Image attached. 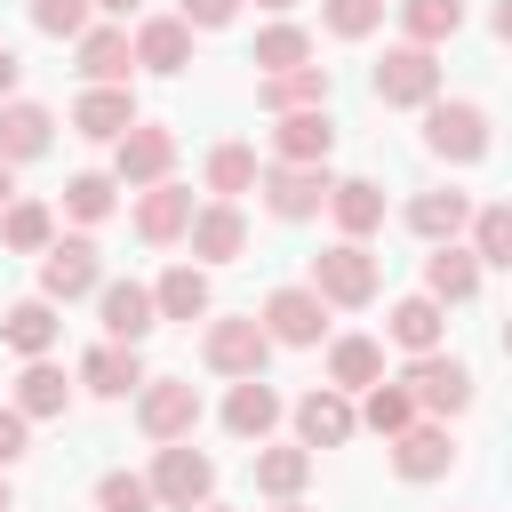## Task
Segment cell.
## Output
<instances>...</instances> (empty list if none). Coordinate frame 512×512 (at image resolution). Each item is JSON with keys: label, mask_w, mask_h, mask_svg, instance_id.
I'll list each match as a JSON object with an SVG mask.
<instances>
[{"label": "cell", "mask_w": 512, "mask_h": 512, "mask_svg": "<svg viewBox=\"0 0 512 512\" xmlns=\"http://www.w3.org/2000/svg\"><path fill=\"white\" fill-rule=\"evenodd\" d=\"M8 200H16V176H8V168H0V208H8Z\"/></svg>", "instance_id": "c3c4849f"}, {"label": "cell", "mask_w": 512, "mask_h": 512, "mask_svg": "<svg viewBox=\"0 0 512 512\" xmlns=\"http://www.w3.org/2000/svg\"><path fill=\"white\" fill-rule=\"evenodd\" d=\"M72 48H80V72H88L96 88H128V64H136V56H128V32H120V24H88Z\"/></svg>", "instance_id": "7402d4cb"}, {"label": "cell", "mask_w": 512, "mask_h": 512, "mask_svg": "<svg viewBox=\"0 0 512 512\" xmlns=\"http://www.w3.org/2000/svg\"><path fill=\"white\" fill-rule=\"evenodd\" d=\"M24 448H32V424H24L16 408H0V472H8V464H24Z\"/></svg>", "instance_id": "ee69618b"}, {"label": "cell", "mask_w": 512, "mask_h": 512, "mask_svg": "<svg viewBox=\"0 0 512 512\" xmlns=\"http://www.w3.org/2000/svg\"><path fill=\"white\" fill-rule=\"evenodd\" d=\"M48 104H0V168H16V160H40L48 152Z\"/></svg>", "instance_id": "f1b7e54d"}, {"label": "cell", "mask_w": 512, "mask_h": 512, "mask_svg": "<svg viewBox=\"0 0 512 512\" xmlns=\"http://www.w3.org/2000/svg\"><path fill=\"white\" fill-rule=\"evenodd\" d=\"M96 280H104V264H96V240H88V232H72V240H48V248H40V296H48V304L88 296Z\"/></svg>", "instance_id": "9c48e42d"}, {"label": "cell", "mask_w": 512, "mask_h": 512, "mask_svg": "<svg viewBox=\"0 0 512 512\" xmlns=\"http://www.w3.org/2000/svg\"><path fill=\"white\" fill-rule=\"evenodd\" d=\"M376 104H400V112H424L432 96H440V64H432V48H384V64H376Z\"/></svg>", "instance_id": "8992f818"}, {"label": "cell", "mask_w": 512, "mask_h": 512, "mask_svg": "<svg viewBox=\"0 0 512 512\" xmlns=\"http://www.w3.org/2000/svg\"><path fill=\"white\" fill-rule=\"evenodd\" d=\"M256 328L272 336V344H320V328H328V304L312 296V288H272L264 296V312H256Z\"/></svg>", "instance_id": "8fae6325"}, {"label": "cell", "mask_w": 512, "mask_h": 512, "mask_svg": "<svg viewBox=\"0 0 512 512\" xmlns=\"http://www.w3.org/2000/svg\"><path fill=\"white\" fill-rule=\"evenodd\" d=\"M384 384V344L376 336H336L328 344V392H368Z\"/></svg>", "instance_id": "603a6c76"}, {"label": "cell", "mask_w": 512, "mask_h": 512, "mask_svg": "<svg viewBox=\"0 0 512 512\" xmlns=\"http://www.w3.org/2000/svg\"><path fill=\"white\" fill-rule=\"evenodd\" d=\"M128 56H136L144 72H160V80H168V72H184V64H192V24H184V16H144V24H136V40H128Z\"/></svg>", "instance_id": "4fadbf2b"}, {"label": "cell", "mask_w": 512, "mask_h": 512, "mask_svg": "<svg viewBox=\"0 0 512 512\" xmlns=\"http://www.w3.org/2000/svg\"><path fill=\"white\" fill-rule=\"evenodd\" d=\"M400 24H408V48H440L464 32V0H400Z\"/></svg>", "instance_id": "d6a6232c"}, {"label": "cell", "mask_w": 512, "mask_h": 512, "mask_svg": "<svg viewBox=\"0 0 512 512\" xmlns=\"http://www.w3.org/2000/svg\"><path fill=\"white\" fill-rule=\"evenodd\" d=\"M152 312H160V320H200V312H208V272H200V264H168L160 288H152Z\"/></svg>", "instance_id": "1f68e13d"}, {"label": "cell", "mask_w": 512, "mask_h": 512, "mask_svg": "<svg viewBox=\"0 0 512 512\" xmlns=\"http://www.w3.org/2000/svg\"><path fill=\"white\" fill-rule=\"evenodd\" d=\"M232 16H240V0H184V24H200V32H216Z\"/></svg>", "instance_id": "f6af8a7d"}, {"label": "cell", "mask_w": 512, "mask_h": 512, "mask_svg": "<svg viewBox=\"0 0 512 512\" xmlns=\"http://www.w3.org/2000/svg\"><path fill=\"white\" fill-rule=\"evenodd\" d=\"M248 184H256V152H248V144H216V152H208V192H216V200H240Z\"/></svg>", "instance_id": "74e56055"}, {"label": "cell", "mask_w": 512, "mask_h": 512, "mask_svg": "<svg viewBox=\"0 0 512 512\" xmlns=\"http://www.w3.org/2000/svg\"><path fill=\"white\" fill-rule=\"evenodd\" d=\"M64 408H72L64 368H56V360H24V376H16V416L32 424V416H64Z\"/></svg>", "instance_id": "4dcf8cb0"}, {"label": "cell", "mask_w": 512, "mask_h": 512, "mask_svg": "<svg viewBox=\"0 0 512 512\" xmlns=\"http://www.w3.org/2000/svg\"><path fill=\"white\" fill-rule=\"evenodd\" d=\"M264 112H320L328 104V64H296V72H264L256 80Z\"/></svg>", "instance_id": "d6986e66"}, {"label": "cell", "mask_w": 512, "mask_h": 512, "mask_svg": "<svg viewBox=\"0 0 512 512\" xmlns=\"http://www.w3.org/2000/svg\"><path fill=\"white\" fill-rule=\"evenodd\" d=\"M272 424H280V392H272L264 376H240L232 400H224V432H232V440H264Z\"/></svg>", "instance_id": "d4e9b609"}, {"label": "cell", "mask_w": 512, "mask_h": 512, "mask_svg": "<svg viewBox=\"0 0 512 512\" xmlns=\"http://www.w3.org/2000/svg\"><path fill=\"white\" fill-rule=\"evenodd\" d=\"M328 168H288V160H272V168H256V184L248 192H264V208L280 216V224H304V216H320L328 208Z\"/></svg>", "instance_id": "5b68a950"}, {"label": "cell", "mask_w": 512, "mask_h": 512, "mask_svg": "<svg viewBox=\"0 0 512 512\" xmlns=\"http://www.w3.org/2000/svg\"><path fill=\"white\" fill-rule=\"evenodd\" d=\"M16 72H24V64H16V48H8V40H0V96H8V88H16Z\"/></svg>", "instance_id": "bcb514c9"}, {"label": "cell", "mask_w": 512, "mask_h": 512, "mask_svg": "<svg viewBox=\"0 0 512 512\" xmlns=\"http://www.w3.org/2000/svg\"><path fill=\"white\" fill-rule=\"evenodd\" d=\"M320 16H328L336 40H368L384 24V0H320Z\"/></svg>", "instance_id": "b9f144b4"}, {"label": "cell", "mask_w": 512, "mask_h": 512, "mask_svg": "<svg viewBox=\"0 0 512 512\" xmlns=\"http://www.w3.org/2000/svg\"><path fill=\"white\" fill-rule=\"evenodd\" d=\"M472 264H512V208L504 200L472 208Z\"/></svg>", "instance_id": "d590c367"}, {"label": "cell", "mask_w": 512, "mask_h": 512, "mask_svg": "<svg viewBox=\"0 0 512 512\" xmlns=\"http://www.w3.org/2000/svg\"><path fill=\"white\" fill-rule=\"evenodd\" d=\"M352 432H360V424H352V400H344V392L320 384V392L296 400V448H344Z\"/></svg>", "instance_id": "9a60e30c"}, {"label": "cell", "mask_w": 512, "mask_h": 512, "mask_svg": "<svg viewBox=\"0 0 512 512\" xmlns=\"http://www.w3.org/2000/svg\"><path fill=\"white\" fill-rule=\"evenodd\" d=\"M96 312H104V336H112V344H144V336L160 328L152 288H136V280H112V288L96 296Z\"/></svg>", "instance_id": "e0dca14e"}, {"label": "cell", "mask_w": 512, "mask_h": 512, "mask_svg": "<svg viewBox=\"0 0 512 512\" xmlns=\"http://www.w3.org/2000/svg\"><path fill=\"white\" fill-rule=\"evenodd\" d=\"M0 336H8V344H16L24 360H48V344L64 336V320H56V304H48V296H24V304H8Z\"/></svg>", "instance_id": "83f0119b"}, {"label": "cell", "mask_w": 512, "mask_h": 512, "mask_svg": "<svg viewBox=\"0 0 512 512\" xmlns=\"http://www.w3.org/2000/svg\"><path fill=\"white\" fill-rule=\"evenodd\" d=\"M184 232H192V256H200V264H232V256L248 248V216H240L232 200L192 208V224H184Z\"/></svg>", "instance_id": "5bb4252c"}, {"label": "cell", "mask_w": 512, "mask_h": 512, "mask_svg": "<svg viewBox=\"0 0 512 512\" xmlns=\"http://www.w3.org/2000/svg\"><path fill=\"white\" fill-rule=\"evenodd\" d=\"M448 464H456L448 424H408V432L392 440V472H400V480H440Z\"/></svg>", "instance_id": "ac0fdd59"}, {"label": "cell", "mask_w": 512, "mask_h": 512, "mask_svg": "<svg viewBox=\"0 0 512 512\" xmlns=\"http://www.w3.org/2000/svg\"><path fill=\"white\" fill-rule=\"evenodd\" d=\"M72 128H80L88 144H120V136L136 128V96H128V88H88V96L72 104Z\"/></svg>", "instance_id": "ffe728a7"}, {"label": "cell", "mask_w": 512, "mask_h": 512, "mask_svg": "<svg viewBox=\"0 0 512 512\" xmlns=\"http://www.w3.org/2000/svg\"><path fill=\"white\" fill-rule=\"evenodd\" d=\"M200 512H232V504H200Z\"/></svg>", "instance_id": "f5cc1de1"}, {"label": "cell", "mask_w": 512, "mask_h": 512, "mask_svg": "<svg viewBox=\"0 0 512 512\" xmlns=\"http://www.w3.org/2000/svg\"><path fill=\"white\" fill-rule=\"evenodd\" d=\"M184 224H192V192H184V184H144V200H136V240L168 248V240H184Z\"/></svg>", "instance_id": "44dd1931"}, {"label": "cell", "mask_w": 512, "mask_h": 512, "mask_svg": "<svg viewBox=\"0 0 512 512\" xmlns=\"http://www.w3.org/2000/svg\"><path fill=\"white\" fill-rule=\"evenodd\" d=\"M144 488H152V504H160V512H200V504L216 496V464H208L192 440H168V448L152 456Z\"/></svg>", "instance_id": "6da1fadb"}, {"label": "cell", "mask_w": 512, "mask_h": 512, "mask_svg": "<svg viewBox=\"0 0 512 512\" xmlns=\"http://www.w3.org/2000/svg\"><path fill=\"white\" fill-rule=\"evenodd\" d=\"M24 8H32V24L48 40H80L88 32V0H24Z\"/></svg>", "instance_id": "7bdbcfd3"}, {"label": "cell", "mask_w": 512, "mask_h": 512, "mask_svg": "<svg viewBox=\"0 0 512 512\" xmlns=\"http://www.w3.org/2000/svg\"><path fill=\"white\" fill-rule=\"evenodd\" d=\"M464 224H472V200H464V192H416V200H408V232L432 240V248L456 240Z\"/></svg>", "instance_id": "f546056e"}, {"label": "cell", "mask_w": 512, "mask_h": 512, "mask_svg": "<svg viewBox=\"0 0 512 512\" xmlns=\"http://www.w3.org/2000/svg\"><path fill=\"white\" fill-rule=\"evenodd\" d=\"M328 216H336L344 240H368V232L384 224V192H376L368 176H344V184H328Z\"/></svg>", "instance_id": "484cf974"}, {"label": "cell", "mask_w": 512, "mask_h": 512, "mask_svg": "<svg viewBox=\"0 0 512 512\" xmlns=\"http://www.w3.org/2000/svg\"><path fill=\"white\" fill-rule=\"evenodd\" d=\"M88 8H104V16H136L144 0H88Z\"/></svg>", "instance_id": "7dc6e473"}, {"label": "cell", "mask_w": 512, "mask_h": 512, "mask_svg": "<svg viewBox=\"0 0 512 512\" xmlns=\"http://www.w3.org/2000/svg\"><path fill=\"white\" fill-rule=\"evenodd\" d=\"M256 8H296V0H256Z\"/></svg>", "instance_id": "816d5d0a"}, {"label": "cell", "mask_w": 512, "mask_h": 512, "mask_svg": "<svg viewBox=\"0 0 512 512\" xmlns=\"http://www.w3.org/2000/svg\"><path fill=\"white\" fill-rule=\"evenodd\" d=\"M0 240H8L16 256H40V248L56 240V216H48L40 200H8V208H0Z\"/></svg>", "instance_id": "836d02e7"}, {"label": "cell", "mask_w": 512, "mask_h": 512, "mask_svg": "<svg viewBox=\"0 0 512 512\" xmlns=\"http://www.w3.org/2000/svg\"><path fill=\"white\" fill-rule=\"evenodd\" d=\"M80 384H88L96 400H128V392L144 384V360H136V344H96V352L80 360Z\"/></svg>", "instance_id": "cb8c5ba5"}, {"label": "cell", "mask_w": 512, "mask_h": 512, "mask_svg": "<svg viewBox=\"0 0 512 512\" xmlns=\"http://www.w3.org/2000/svg\"><path fill=\"white\" fill-rule=\"evenodd\" d=\"M424 144L440 152V160H456V168H472V160H488V112L472 104V96H432L424 104Z\"/></svg>", "instance_id": "3957f363"}, {"label": "cell", "mask_w": 512, "mask_h": 512, "mask_svg": "<svg viewBox=\"0 0 512 512\" xmlns=\"http://www.w3.org/2000/svg\"><path fill=\"white\" fill-rule=\"evenodd\" d=\"M424 296L448 312V304H472L480 296V264H472V248H456V240H440L432 256H424Z\"/></svg>", "instance_id": "2e32d148"}, {"label": "cell", "mask_w": 512, "mask_h": 512, "mask_svg": "<svg viewBox=\"0 0 512 512\" xmlns=\"http://www.w3.org/2000/svg\"><path fill=\"white\" fill-rule=\"evenodd\" d=\"M280 512H312V504H296V496H288V504H280Z\"/></svg>", "instance_id": "f907efd6"}, {"label": "cell", "mask_w": 512, "mask_h": 512, "mask_svg": "<svg viewBox=\"0 0 512 512\" xmlns=\"http://www.w3.org/2000/svg\"><path fill=\"white\" fill-rule=\"evenodd\" d=\"M400 392H408L416 408H432V416H464V408H472V368H464L456 352H416L408 376H400Z\"/></svg>", "instance_id": "277c9868"}, {"label": "cell", "mask_w": 512, "mask_h": 512, "mask_svg": "<svg viewBox=\"0 0 512 512\" xmlns=\"http://www.w3.org/2000/svg\"><path fill=\"white\" fill-rule=\"evenodd\" d=\"M352 424H368V432H384V440H400V432L416 424V400H408L400 384H368V408H360Z\"/></svg>", "instance_id": "8d00e7d4"}, {"label": "cell", "mask_w": 512, "mask_h": 512, "mask_svg": "<svg viewBox=\"0 0 512 512\" xmlns=\"http://www.w3.org/2000/svg\"><path fill=\"white\" fill-rule=\"evenodd\" d=\"M304 480H312V448H256V488H264V496L288 504Z\"/></svg>", "instance_id": "e575fe53"}, {"label": "cell", "mask_w": 512, "mask_h": 512, "mask_svg": "<svg viewBox=\"0 0 512 512\" xmlns=\"http://www.w3.org/2000/svg\"><path fill=\"white\" fill-rule=\"evenodd\" d=\"M256 64H264V72H296V64H312L304 24H272V32H256Z\"/></svg>", "instance_id": "ab89813d"}, {"label": "cell", "mask_w": 512, "mask_h": 512, "mask_svg": "<svg viewBox=\"0 0 512 512\" xmlns=\"http://www.w3.org/2000/svg\"><path fill=\"white\" fill-rule=\"evenodd\" d=\"M272 152H280L288 168H328V152H336V120H328V104H320V112H280Z\"/></svg>", "instance_id": "7c38bea8"}, {"label": "cell", "mask_w": 512, "mask_h": 512, "mask_svg": "<svg viewBox=\"0 0 512 512\" xmlns=\"http://www.w3.org/2000/svg\"><path fill=\"white\" fill-rule=\"evenodd\" d=\"M168 168H176V136L160 120H136L112 144V184H168Z\"/></svg>", "instance_id": "30bf717a"}, {"label": "cell", "mask_w": 512, "mask_h": 512, "mask_svg": "<svg viewBox=\"0 0 512 512\" xmlns=\"http://www.w3.org/2000/svg\"><path fill=\"white\" fill-rule=\"evenodd\" d=\"M96 512H160V504H152L144 472H104L96 480Z\"/></svg>", "instance_id": "60d3db41"}, {"label": "cell", "mask_w": 512, "mask_h": 512, "mask_svg": "<svg viewBox=\"0 0 512 512\" xmlns=\"http://www.w3.org/2000/svg\"><path fill=\"white\" fill-rule=\"evenodd\" d=\"M0 512H16V488H8V472H0Z\"/></svg>", "instance_id": "681fc988"}, {"label": "cell", "mask_w": 512, "mask_h": 512, "mask_svg": "<svg viewBox=\"0 0 512 512\" xmlns=\"http://www.w3.org/2000/svg\"><path fill=\"white\" fill-rule=\"evenodd\" d=\"M384 328H392V344H400V352L416 360V352H440V336H448V312H440L432 296H400Z\"/></svg>", "instance_id": "4316f807"}, {"label": "cell", "mask_w": 512, "mask_h": 512, "mask_svg": "<svg viewBox=\"0 0 512 512\" xmlns=\"http://www.w3.org/2000/svg\"><path fill=\"white\" fill-rule=\"evenodd\" d=\"M136 424H144V440H192V424H200V392L184 384V376H144V400H136Z\"/></svg>", "instance_id": "ba28073f"}, {"label": "cell", "mask_w": 512, "mask_h": 512, "mask_svg": "<svg viewBox=\"0 0 512 512\" xmlns=\"http://www.w3.org/2000/svg\"><path fill=\"white\" fill-rule=\"evenodd\" d=\"M64 216H72V224H104V216H112V176H96V168L64 176Z\"/></svg>", "instance_id": "f35d334b"}, {"label": "cell", "mask_w": 512, "mask_h": 512, "mask_svg": "<svg viewBox=\"0 0 512 512\" xmlns=\"http://www.w3.org/2000/svg\"><path fill=\"white\" fill-rule=\"evenodd\" d=\"M200 360L216 368V376H264V360H272V336L256 328V312L248 320H208V336H200Z\"/></svg>", "instance_id": "52a82bcc"}, {"label": "cell", "mask_w": 512, "mask_h": 512, "mask_svg": "<svg viewBox=\"0 0 512 512\" xmlns=\"http://www.w3.org/2000/svg\"><path fill=\"white\" fill-rule=\"evenodd\" d=\"M376 288H384V264L368 256V240H336V248L312 256V296L320 304H376Z\"/></svg>", "instance_id": "7a4b0ae2"}]
</instances>
